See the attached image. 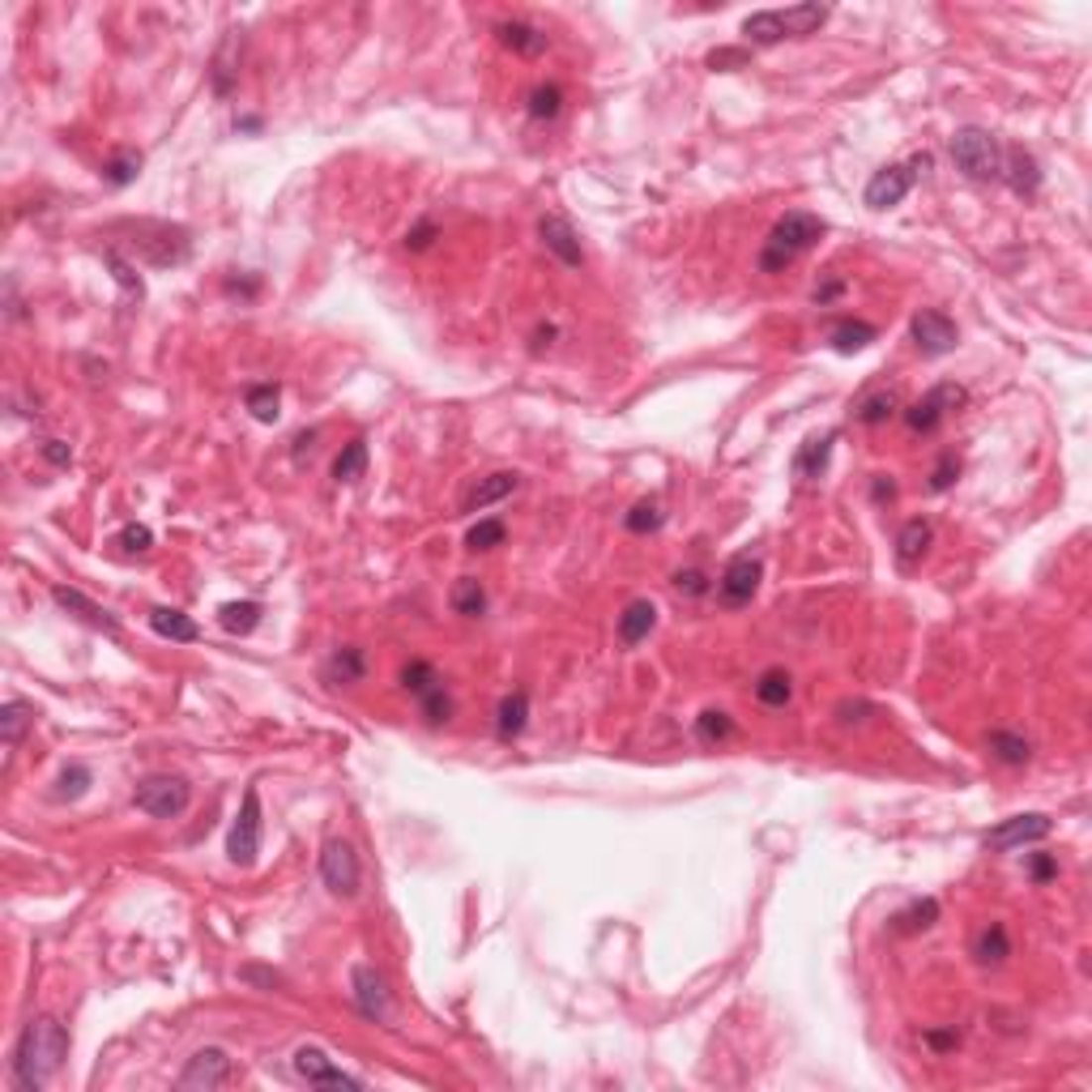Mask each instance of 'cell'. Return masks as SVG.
I'll return each mask as SVG.
<instances>
[{
  "mask_svg": "<svg viewBox=\"0 0 1092 1092\" xmlns=\"http://www.w3.org/2000/svg\"><path fill=\"white\" fill-rule=\"evenodd\" d=\"M354 1003H359V1012L367 1020H376V1025L380 1020H389V1012H393L389 982L372 969V964H359V969H354Z\"/></svg>",
  "mask_w": 1092,
  "mask_h": 1092,
  "instance_id": "4fadbf2b",
  "label": "cell"
},
{
  "mask_svg": "<svg viewBox=\"0 0 1092 1092\" xmlns=\"http://www.w3.org/2000/svg\"><path fill=\"white\" fill-rule=\"evenodd\" d=\"M419 704H423V717H427V726H444V721L452 717V696L444 691V683L431 687L427 696H419Z\"/></svg>",
  "mask_w": 1092,
  "mask_h": 1092,
  "instance_id": "7bdbcfd3",
  "label": "cell"
},
{
  "mask_svg": "<svg viewBox=\"0 0 1092 1092\" xmlns=\"http://www.w3.org/2000/svg\"><path fill=\"white\" fill-rule=\"evenodd\" d=\"M717 589H721V602H726V606L751 602V598H756V589H760V559L756 555L730 559L726 572H721V580H717Z\"/></svg>",
  "mask_w": 1092,
  "mask_h": 1092,
  "instance_id": "7c38bea8",
  "label": "cell"
},
{
  "mask_svg": "<svg viewBox=\"0 0 1092 1092\" xmlns=\"http://www.w3.org/2000/svg\"><path fill=\"white\" fill-rule=\"evenodd\" d=\"M910 333H913V342L917 350L926 354V359H939V354H952L956 342H960V333H956V324L943 316V311H934V307H921L917 316L910 320Z\"/></svg>",
  "mask_w": 1092,
  "mask_h": 1092,
  "instance_id": "ba28073f",
  "label": "cell"
},
{
  "mask_svg": "<svg viewBox=\"0 0 1092 1092\" xmlns=\"http://www.w3.org/2000/svg\"><path fill=\"white\" fill-rule=\"evenodd\" d=\"M841 291H845V282H836V278H832V282H824V287L815 291V303H832Z\"/></svg>",
  "mask_w": 1092,
  "mask_h": 1092,
  "instance_id": "91938a15",
  "label": "cell"
},
{
  "mask_svg": "<svg viewBox=\"0 0 1092 1092\" xmlns=\"http://www.w3.org/2000/svg\"><path fill=\"white\" fill-rule=\"evenodd\" d=\"M1029 875L1037 879V884H1049V879L1058 875V862L1049 858V854H1032V858H1029Z\"/></svg>",
  "mask_w": 1092,
  "mask_h": 1092,
  "instance_id": "11a10c76",
  "label": "cell"
},
{
  "mask_svg": "<svg viewBox=\"0 0 1092 1092\" xmlns=\"http://www.w3.org/2000/svg\"><path fill=\"white\" fill-rule=\"evenodd\" d=\"M871 500H875V504H892V500H897V482H892V474H875V482H871Z\"/></svg>",
  "mask_w": 1092,
  "mask_h": 1092,
  "instance_id": "6f0895ef",
  "label": "cell"
},
{
  "mask_svg": "<svg viewBox=\"0 0 1092 1092\" xmlns=\"http://www.w3.org/2000/svg\"><path fill=\"white\" fill-rule=\"evenodd\" d=\"M86 789H90V769L86 764H68L61 782H56V798H81Z\"/></svg>",
  "mask_w": 1092,
  "mask_h": 1092,
  "instance_id": "ee69618b",
  "label": "cell"
},
{
  "mask_svg": "<svg viewBox=\"0 0 1092 1092\" xmlns=\"http://www.w3.org/2000/svg\"><path fill=\"white\" fill-rule=\"evenodd\" d=\"M508 538V530H504V521H478L470 534H465V546L470 550H491V546H500Z\"/></svg>",
  "mask_w": 1092,
  "mask_h": 1092,
  "instance_id": "f6af8a7d",
  "label": "cell"
},
{
  "mask_svg": "<svg viewBox=\"0 0 1092 1092\" xmlns=\"http://www.w3.org/2000/svg\"><path fill=\"white\" fill-rule=\"evenodd\" d=\"M141 172V154H116L107 167H103V180L111 183V188H124V183H133Z\"/></svg>",
  "mask_w": 1092,
  "mask_h": 1092,
  "instance_id": "b9f144b4",
  "label": "cell"
},
{
  "mask_svg": "<svg viewBox=\"0 0 1092 1092\" xmlns=\"http://www.w3.org/2000/svg\"><path fill=\"white\" fill-rule=\"evenodd\" d=\"M926 1045L939 1049V1054H947V1049L960 1045V1032H956V1029H930V1032H926Z\"/></svg>",
  "mask_w": 1092,
  "mask_h": 1092,
  "instance_id": "9f6ffc18",
  "label": "cell"
},
{
  "mask_svg": "<svg viewBox=\"0 0 1092 1092\" xmlns=\"http://www.w3.org/2000/svg\"><path fill=\"white\" fill-rule=\"evenodd\" d=\"M793 696V678L789 670H782V666H773V670H764L756 678V700L760 704H769V708H786Z\"/></svg>",
  "mask_w": 1092,
  "mask_h": 1092,
  "instance_id": "cb8c5ba5",
  "label": "cell"
},
{
  "mask_svg": "<svg viewBox=\"0 0 1092 1092\" xmlns=\"http://www.w3.org/2000/svg\"><path fill=\"white\" fill-rule=\"evenodd\" d=\"M295 1071H300L311 1088H359V1080L346 1075V1071H337L333 1062H329V1054L316 1049V1045H300V1049H295Z\"/></svg>",
  "mask_w": 1092,
  "mask_h": 1092,
  "instance_id": "30bf717a",
  "label": "cell"
},
{
  "mask_svg": "<svg viewBox=\"0 0 1092 1092\" xmlns=\"http://www.w3.org/2000/svg\"><path fill=\"white\" fill-rule=\"evenodd\" d=\"M435 235H439V231H435V222H419L415 231L406 235V248H410V252H427V248L435 244Z\"/></svg>",
  "mask_w": 1092,
  "mask_h": 1092,
  "instance_id": "db71d44e",
  "label": "cell"
},
{
  "mask_svg": "<svg viewBox=\"0 0 1092 1092\" xmlns=\"http://www.w3.org/2000/svg\"><path fill=\"white\" fill-rule=\"evenodd\" d=\"M218 623L231 636H248L261 623V602H226L218 606Z\"/></svg>",
  "mask_w": 1092,
  "mask_h": 1092,
  "instance_id": "d6a6232c",
  "label": "cell"
},
{
  "mask_svg": "<svg viewBox=\"0 0 1092 1092\" xmlns=\"http://www.w3.org/2000/svg\"><path fill=\"white\" fill-rule=\"evenodd\" d=\"M897 393H871V397H862L858 402V423H867V427H879V423H888L892 415H897Z\"/></svg>",
  "mask_w": 1092,
  "mask_h": 1092,
  "instance_id": "f35d334b",
  "label": "cell"
},
{
  "mask_svg": "<svg viewBox=\"0 0 1092 1092\" xmlns=\"http://www.w3.org/2000/svg\"><path fill=\"white\" fill-rule=\"evenodd\" d=\"M188 802H192V786L183 777H146L133 789V806L154 819H176L188 811Z\"/></svg>",
  "mask_w": 1092,
  "mask_h": 1092,
  "instance_id": "277c9868",
  "label": "cell"
},
{
  "mask_svg": "<svg viewBox=\"0 0 1092 1092\" xmlns=\"http://www.w3.org/2000/svg\"><path fill=\"white\" fill-rule=\"evenodd\" d=\"M696 734H700V743H726L734 734V721H730V713H721V708H704L696 717Z\"/></svg>",
  "mask_w": 1092,
  "mask_h": 1092,
  "instance_id": "ab89813d",
  "label": "cell"
},
{
  "mask_svg": "<svg viewBox=\"0 0 1092 1092\" xmlns=\"http://www.w3.org/2000/svg\"><path fill=\"white\" fill-rule=\"evenodd\" d=\"M52 598H56V606H64L68 615H77L81 623H90V628L107 632V636H120V623L111 619V611H103V606H98V602H90L81 589H64V585H56V589H52Z\"/></svg>",
  "mask_w": 1092,
  "mask_h": 1092,
  "instance_id": "2e32d148",
  "label": "cell"
},
{
  "mask_svg": "<svg viewBox=\"0 0 1092 1092\" xmlns=\"http://www.w3.org/2000/svg\"><path fill=\"white\" fill-rule=\"evenodd\" d=\"M367 470V444L363 439H350V444L337 452V461H333V478L337 482H354V478H363Z\"/></svg>",
  "mask_w": 1092,
  "mask_h": 1092,
  "instance_id": "8d00e7d4",
  "label": "cell"
},
{
  "mask_svg": "<svg viewBox=\"0 0 1092 1092\" xmlns=\"http://www.w3.org/2000/svg\"><path fill=\"white\" fill-rule=\"evenodd\" d=\"M517 491V474H508V470H500V474H491V478H482L478 487L465 495V513H482V508H491V504H500L504 495H513Z\"/></svg>",
  "mask_w": 1092,
  "mask_h": 1092,
  "instance_id": "44dd1931",
  "label": "cell"
},
{
  "mask_svg": "<svg viewBox=\"0 0 1092 1092\" xmlns=\"http://www.w3.org/2000/svg\"><path fill=\"white\" fill-rule=\"evenodd\" d=\"M116 546L129 550V555H146V550L154 546V534L146 530V525H124V530L116 534Z\"/></svg>",
  "mask_w": 1092,
  "mask_h": 1092,
  "instance_id": "7dc6e473",
  "label": "cell"
},
{
  "mask_svg": "<svg viewBox=\"0 0 1092 1092\" xmlns=\"http://www.w3.org/2000/svg\"><path fill=\"white\" fill-rule=\"evenodd\" d=\"M952 163H956L969 180H999V176H1003V150H999V141L990 137L986 129H977V124H969V129H956V133H952Z\"/></svg>",
  "mask_w": 1092,
  "mask_h": 1092,
  "instance_id": "3957f363",
  "label": "cell"
},
{
  "mask_svg": "<svg viewBox=\"0 0 1092 1092\" xmlns=\"http://www.w3.org/2000/svg\"><path fill=\"white\" fill-rule=\"evenodd\" d=\"M1003 176H1007V183H1012L1020 196H1032V192L1041 188V167H1037V159H1032L1029 150H1020V146H1012V150L1003 154Z\"/></svg>",
  "mask_w": 1092,
  "mask_h": 1092,
  "instance_id": "ac0fdd59",
  "label": "cell"
},
{
  "mask_svg": "<svg viewBox=\"0 0 1092 1092\" xmlns=\"http://www.w3.org/2000/svg\"><path fill=\"white\" fill-rule=\"evenodd\" d=\"M35 726V704H26V700H9L5 708H0V739H5V747H18L22 743V734Z\"/></svg>",
  "mask_w": 1092,
  "mask_h": 1092,
  "instance_id": "d4e9b609",
  "label": "cell"
},
{
  "mask_svg": "<svg viewBox=\"0 0 1092 1092\" xmlns=\"http://www.w3.org/2000/svg\"><path fill=\"white\" fill-rule=\"evenodd\" d=\"M910 188H913L910 167H884V172H875L871 183H867V205L871 209H892V205H901L905 196H910Z\"/></svg>",
  "mask_w": 1092,
  "mask_h": 1092,
  "instance_id": "9a60e30c",
  "label": "cell"
},
{
  "mask_svg": "<svg viewBox=\"0 0 1092 1092\" xmlns=\"http://www.w3.org/2000/svg\"><path fill=\"white\" fill-rule=\"evenodd\" d=\"M452 611L465 615V619H478L482 611H487V589H482V580L478 576H461L457 585H452Z\"/></svg>",
  "mask_w": 1092,
  "mask_h": 1092,
  "instance_id": "f546056e",
  "label": "cell"
},
{
  "mask_svg": "<svg viewBox=\"0 0 1092 1092\" xmlns=\"http://www.w3.org/2000/svg\"><path fill=\"white\" fill-rule=\"evenodd\" d=\"M777 18H782L786 35L802 39V35H815L819 26L828 22V9H824V5H793V9H782V13H777Z\"/></svg>",
  "mask_w": 1092,
  "mask_h": 1092,
  "instance_id": "f1b7e54d",
  "label": "cell"
},
{
  "mask_svg": "<svg viewBox=\"0 0 1092 1092\" xmlns=\"http://www.w3.org/2000/svg\"><path fill=\"white\" fill-rule=\"evenodd\" d=\"M819 235H824V222H819L815 214H802V209H793V214L777 218V226L769 231V239H764L760 269H764V274H786V269L798 261Z\"/></svg>",
  "mask_w": 1092,
  "mask_h": 1092,
  "instance_id": "7a4b0ae2",
  "label": "cell"
},
{
  "mask_svg": "<svg viewBox=\"0 0 1092 1092\" xmlns=\"http://www.w3.org/2000/svg\"><path fill=\"white\" fill-rule=\"evenodd\" d=\"M623 525H628L632 534H649V530H658V525H662V508H658L654 500H641V504H636L632 513H628V521H623Z\"/></svg>",
  "mask_w": 1092,
  "mask_h": 1092,
  "instance_id": "bcb514c9",
  "label": "cell"
},
{
  "mask_svg": "<svg viewBox=\"0 0 1092 1092\" xmlns=\"http://www.w3.org/2000/svg\"><path fill=\"white\" fill-rule=\"evenodd\" d=\"M64 1058H68L64 1025H56L52 1016H39L26 1025L18 1049H13V1080H18L22 1092H39L48 1088V1080L61 1071Z\"/></svg>",
  "mask_w": 1092,
  "mask_h": 1092,
  "instance_id": "6da1fadb",
  "label": "cell"
},
{
  "mask_svg": "<svg viewBox=\"0 0 1092 1092\" xmlns=\"http://www.w3.org/2000/svg\"><path fill=\"white\" fill-rule=\"evenodd\" d=\"M244 402H248V410H252V419L257 423H274L278 415H282V389L278 385H252L248 393H244Z\"/></svg>",
  "mask_w": 1092,
  "mask_h": 1092,
  "instance_id": "e575fe53",
  "label": "cell"
},
{
  "mask_svg": "<svg viewBox=\"0 0 1092 1092\" xmlns=\"http://www.w3.org/2000/svg\"><path fill=\"white\" fill-rule=\"evenodd\" d=\"M986 747L999 764H1007V769H1020V764H1029V756H1032L1029 739H1020V734H1012V730H995L986 739Z\"/></svg>",
  "mask_w": 1092,
  "mask_h": 1092,
  "instance_id": "83f0119b",
  "label": "cell"
},
{
  "mask_svg": "<svg viewBox=\"0 0 1092 1092\" xmlns=\"http://www.w3.org/2000/svg\"><path fill=\"white\" fill-rule=\"evenodd\" d=\"M363 670H367V662H363V649L359 645H342L333 654V662H329V674L342 678V683H359Z\"/></svg>",
  "mask_w": 1092,
  "mask_h": 1092,
  "instance_id": "74e56055",
  "label": "cell"
},
{
  "mask_svg": "<svg viewBox=\"0 0 1092 1092\" xmlns=\"http://www.w3.org/2000/svg\"><path fill=\"white\" fill-rule=\"evenodd\" d=\"M743 35H747V44L769 48V44H782L786 39V26H782V18H777V9H764V13H751V18L743 22Z\"/></svg>",
  "mask_w": 1092,
  "mask_h": 1092,
  "instance_id": "1f68e13d",
  "label": "cell"
},
{
  "mask_svg": "<svg viewBox=\"0 0 1092 1092\" xmlns=\"http://www.w3.org/2000/svg\"><path fill=\"white\" fill-rule=\"evenodd\" d=\"M1049 815H1012V819H1003V824L986 836V845L990 849H1020V845H1029V841H1041V836H1049Z\"/></svg>",
  "mask_w": 1092,
  "mask_h": 1092,
  "instance_id": "5bb4252c",
  "label": "cell"
},
{
  "mask_svg": "<svg viewBox=\"0 0 1092 1092\" xmlns=\"http://www.w3.org/2000/svg\"><path fill=\"white\" fill-rule=\"evenodd\" d=\"M832 439L836 435H824V439H806L802 452L793 457V474L798 478H819L824 474V465H828V452H832Z\"/></svg>",
  "mask_w": 1092,
  "mask_h": 1092,
  "instance_id": "836d02e7",
  "label": "cell"
},
{
  "mask_svg": "<svg viewBox=\"0 0 1092 1092\" xmlns=\"http://www.w3.org/2000/svg\"><path fill=\"white\" fill-rule=\"evenodd\" d=\"M658 628V606L649 602V598H636V602H628L623 606V615H619V641L623 645H641V641H649V632Z\"/></svg>",
  "mask_w": 1092,
  "mask_h": 1092,
  "instance_id": "e0dca14e",
  "label": "cell"
},
{
  "mask_svg": "<svg viewBox=\"0 0 1092 1092\" xmlns=\"http://www.w3.org/2000/svg\"><path fill=\"white\" fill-rule=\"evenodd\" d=\"M103 261H107L111 269H116V282H120L124 291H137V295H141V278H133V265L124 261L120 252H111V248H107V252H103Z\"/></svg>",
  "mask_w": 1092,
  "mask_h": 1092,
  "instance_id": "f907efd6",
  "label": "cell"
},
{
  "mask_svg": "<svg viewBox=\"0 0 1092 1092\" xmlns=\"http://www.w3.org/2000/svg\"><path fill=\"white\" fill-rule=\"evenodd\" d=\"M150 628L159 632L163 641H180V645H192L196 636H201V628H196V623L183 611H176V606H154V611H150Z\"/></svg>",
  "mask_w": 1092,
  "mask_h": 1092,
  "instance_id": "d6986e66",
  "label": "cell"
},
{
  "mask_svg": "<svg viewBox=\"0 0 1092 1092\" xmlns=\"http://www.w3.org/2000/svg\"><path fill=\"white\" fill-rule=\"evenodd\" d=\"M563 111V90L559 86H534L530 94V116L534 120H555Z\"/></svg>",
  "mask_w": 1092,
  "mask_h": 1092,
  "instance_id": "60d3db41",
  "label": "cell"
},
{
  "mask_svg": "<svg viewBox=\"0 0 1092 1092\" xmlns=\"http://www.w3.org/2000/svg\"><path fill=\"white\" fill-rule=\"evenodd\" d=\"M956 474H960V457H956V452H947V457L934 465V474H930V491H947L956 482Z\"/></svg>",
  "mask_w": 1092,
  "mask_h": 1092,
  "instance_id": "681fc988",
  "label": "cell"
},
{
  "mask_svg": "<svg viewBox=\"0 0 1092 1092\" xmlns=\"http://www.w3.org/2000/svg\"><path fill=\"white\" fill-rule=\"evenodd\" d=\"M674 589H678V593H687V598H700V593L708 589V580H704V572L687 568V572H674Z\"/></svg>",
  "mask_w": 1092,
  "mask_h": 1092,
  "instance_id": "f5cc1de1",
  "label": "cell"
},
{
  "mask_svg": "<svg viewBox=\"0 0 1092 1092\" xmlns=\"http://www.w3.org/2000/svg\"><path fill=\"white\" fill-rule=\"evenodd\" d=\"M530 721V691H508L500 700V713H495V726H500V739H517Z\"/></svg>",
  "mask_w": 1092,
  "mask_h": 1092,
  "instance_id": "7402d4cb",
  "label": "cell"
},
{
  "mask_svg": "<svg viewBox=\"0 0 1092 1092\" xmlns=\"http://www.w3.org/2000/svg\"><path fill=\"white\" fill-rule=\"evenodd\" d=\"M495 35H500L504 48H513L521 56H543L546 44H550V39L538 31V26H530V22H500V26H495Z\"/></svg>",
  "mask_w": 1092,
  "mask_h": 1092,
  "instance_id": "ffe728a7",
  "label": "cell"
},
{
  "mask_svg": "<svg viewBox=\"0 0 1092 1092\" xmlns=\"http://www.w3.org/2000/svg\"><path fill=\"white\" fill-rule=\"evenodd\" d=\"M226 1080H231V1058H226V1049H218V1045L196 1049L188 1058V1067L180 1071V1088H196V1092L222 1088Z\"/></svg>",
  "mask_w": 1092,
  "mask_h": 1092,
  "instance_id": "9c48e42d",
  "label": "cell"
},
{
  "mask_svg": "<svg viewBox=\"0 0 1092 1092\" xmlns=\"http://www.w3.org/2000/svg\"><path fill=\"white\" fill-rule=\"evenodd\" d=\"M239 44H244V39H239V31H226L222 48H218V56H214V94H231V86H235V77H239V68H235Z\"/></svg>",
  "mask_w": 1092,
  "mask_h": 1092,
  "instance_id": "4316f807",
  "label": "cell"
},
{
  "mask_svg": "<svg viewBox=\"0 0 1092 1092\" xmlns=\"http://www.w3.org/2000/svg\"><path fill=\"white\" fill-rule=\"evenodd\" d=\"M226 854H231L235 867H252L257 854H261V793H257V786L244 789V802H239L231 836H226Z\"/></svg>",
  "mask_w": 1092,
  "mask_h": 1092,
  "instance_id": "5b68a950",
  "label": "cell"
},
{
  "mask_svg": "<svg viewBox=\"0 0 1092 1092\" xmlns=\"http://www.w3.org/2000/svg\"><path fill=\"white\" fill-rule=\"evenodd\" d=\"M320 879H324V888L333 892V897H359V854H354V845L342 841V836H333V841H324L320 849Z\"/></svg>",
  "mask_w": 1092,
  "mask_h": 1092,
  "instance_id": "8992f818",
  "label": "cell"
},
{
  "mask_svg": "<svg viewBox=\"0 0 1092 1092\" xmlns=\"http://www.w3.org/2000/svg\"><path fill=\"white\" fill-rule=\"evenodd\" d=\"M964 402H969V393L960 385H934L926 397H917V402L905 410V423H910V431L930 435V431H939V423L952 415V410H960Z\"/></svg>",
  "mask_w": 1092,
  "mask_h": 1092,
  "instance_id": "52a82bcc",
  "label": "cell"
},
{
  "mask_svg": "<svg viewBox=\"0 0 1092 1092\" xmlns=\"http://www.w3.org/2000/svg\"><path fill=\"white\" fill-rule=\"evenodd\" d=\"M926 546H930V521H905V530L897 534V559L910 568V563H917L921 555H926Z\"/></svg>",
  "mask_w": 1092,
  "mask_h": 1092,
  "instance_id": "484cf974",
  "label": "cell"
},
{
  "mask_svg": "<svg viewBox=\"0 0 1092 1092\" xmlns=\"http://www.w3.org/2000/svg\"><path fill=\"white\" fill-rule=\"evenodd\" d=\"M875 337H879L875 324H867V320H841V324H836V329L828 333V342H832L836 354H858V350H867Z\"/></svg>",
  "mask_w": 1092,
  "mask_h": 1092,
  "instance_id": "603a6c76",
  "label": "cell"
},
{
  "mask_svg": "<svg viewBox=\"0 0 1092 1092\" xmlns=\"http://www.w3.org/2000/svg\"><path fill=\"white\" fill-rule=\"evenodd\" d=\"M439 683H444V678L435 674L431 662H419V658H415V662L402 666V687L410 691V696H427V691L439 687Z\"/></svg>",
  "mask_w": 1092,
  "mask_h": 1092,
  "instance_id": "d590c367",
  "label": "cell"
},
{
  "mask_svg": "<svg viewBox=\"0 0 1092 1092\" xmlns=\"http://www.w3.org/2000/svg\"><path fill=\"white\" fill-rule=\"evenodd\" d=\"M538 235H543V244H546L550 257H559L568 269H580V265H585V248H580V239H576V231H572L568 218L543 214V218H538Z\"/></svg>",
  "mask_w": 1092,
  "mask_h": 1092,
  "instance_id": "8fae6325",
  "label": "cell"
},
{
  "mask_svg": "<svg viewBox=\"0 0 1092 1092\" xmlns=\"http://www.w3.org/2000/svg\"><path fill=\"white\" fill-rule=\"evenodd\" d=\"M934 917H939V905H934V901H921V905H913L910 913L897 917V930H926Z\"/></svg>",
  "mask_w": 1092,
  "mask_h": 1092,
  "instance_id": "c3c4849f",
  "label": "cell"
},
{
  "mask_svg": "<svg viewBox=\"0 0 1092 1092\" xmlns=\"http://www.w3.org/2000/svg\"><path fill=\"white\" fill-rule=\"evenodd\" d=\"M747 64V48H717L708 52V68H743Z\"/></svg>",
  "mask_w": 1092,
  "mask_h": 1092,
  "instance_id": "816d5d0a",
  "label": "cell"
},
{
  "mask_svg": "<svg viewBox=\"0 0 1092 1092\" xmlns=\"http://www.w3.org/2000/svg\"><path fill=\"white\" fill-rule=\"evenodd\" d=\"M44 457L52 465H68V461H73V448H68L64 439H44Z\"/></svg>",
  "mask_w": 1092,
  "mask_h": 1092,
  "instance_id": "680465c9",
  "label": "cell"
},
{
  "mask_svg": "<svg viewBox=\"0 0 1092 1092\" xmlns=\"http://www.w3.org/2000/svg\"><path fill=\"white\" fill-rule=\"evenodd\" d=\"M973 956L982 960V964H1003L1007 956H1012V939H1007V926H1003V921H990V926L977 934Z\"/></svg>",
  "mask_w": 1092,
  "mask_h": 1092,
  "instance_id": "4dcf8cb0",
  "label": "cell"
}]
</instances>
